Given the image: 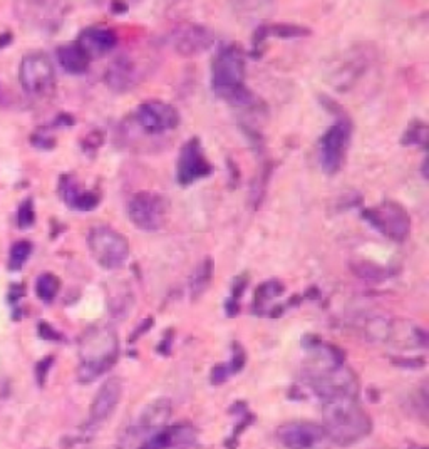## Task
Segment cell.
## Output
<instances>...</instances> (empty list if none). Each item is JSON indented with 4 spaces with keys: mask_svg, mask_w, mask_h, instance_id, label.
I'll return each instance as SVG.
<instances>
[{
    "mask_svg": "<svg viewBox=\"0 0 429 449\" xmlns=\"http://www.w3.org/2000/svg\"><path fill=\"white\" fill-rule=\"evenodd\" d=\"M245 54L238 46L218 47L211 62V89L231 106L245 108L255 102L254 93L245 86Z\"/></svg>",
    "mask_w": 429,
    "mask_h": 449,
    "instance_id": "cell-1",
    "label": "cell"
},
{
    "mask_svg": "<svg viewBox=\"0 0 429 449\" xmlns=\"http://www.w3.org/2000/svg\"><path fill=\"white\" fill-rule=\"evenodd\" d=\"M322 414L329 439L337 446H350L368 438L372 431V421L359 397H336L322 403Z\"/></svg>",
    "mask_w": 429,
    "mask_h": 449,
    "instance_id": "cell-2",
    "label": "cell"
},
{
    "mask_svg": "<svg viewBox=\"0 0 429 449\" xmlns=\"http://www.w3.org/2000/svg\"><path fill=\"white\" fill-rule=\"evenodd\" d=\"M120 359V338L111 327H93L82 337L79 345L77 381L90 384Z\"/></svg>",
    "mask_w": 429,
    "mask_h": 449,
    "instance_id": "cell-3",
    "label": "cell"
},
{
    "mask_svg": "<svg viewBox=\"0 0 429 449\" xmlns=\"http://www.w3.org/2000/svg\"><path fill=\"white\" fill-rule=\"evenodd\" d=\"M88 248L94 262L104 270H117L124 267L131 254L128 238L109 224H96L90 228Z\"/></svg>",
    "mask_w": 429,
    "mask_h": 449,
    "instance_id": "cell-4",
    "label": "cell"
},
{
    "mask_svg": "<svg viewBox=\"0 0 429 449\" xmlns=\"http://www.w3.org/2000/svg\"><path fill=\"white\" fill-rule=\"evenodd\" d=\"M170 215V200L163 193L137 191L128 202V218L137 230L160 231Z\"/></svg>",
    "mask_w": 429,
    "mask_h": 449,
    "instance_id": "cell-5",
    "label": "cell"
},
{
    "mask_svg": "<svg viewBox=\"0 0 429 449\" xmlns=\"http://www.w3.org/2000/svg\"><path fill=\"white\" fill-rule=\"evenodd\" d=\"M362 218L376 231L392 242H404L411 233V216L401 203L384 200L361 211Z\"/></svg>",
    "mask_w": 429,
    "mask_h": 449,
    "instance_id": "cell-6",
    "label": "cell"
},
{
    "mask_svg": "<svg viewBox=\"0 0 429 449\" xmlns=\"http://www.w3.org/2000/svg\"><path fill=\"white\" fill-rule=\"evenodd\" d=\"M352 137V124L344 113L337 114V121L318 140V163L322 171L337 175L344 166Z\"/></svg>",
    "mask_w": 429,
    "mask_h": 449,
    "instance_id": "cell-7",
    "label": "cell"
},
{
    "mask_svg": "<svg viewBox=\"0 0 429 449\" xmlns=\"http://www.w3.org/2000/svg\"><path fill=\"white\" fill-rule=\"evenodd\" d=\"M135 121L148 135H163L178 128L181 114L170 102L149 99L137 106Z\"/></svg>",
    "mask_w": 429,
    "mask_h": 449,
    "instance_id": "cell-8",
    "label": "cell"
},
{
    "mask_svg": "<svg viewBox=\"0 0 429 449\" xmlns=\"http://www.w3.org/2000/svg\"><path fill=\"white\" fill-rule=\"evenodd\" d=\"M277 438L287 449H325L330 446L327 431L312 421H290L277 429Z\"/></svg>",
    "mask_w": 429,
    "mask_h": 449,
    "instance_id": "cell-9",
    "label": "cell"
},
{
    "mask_svg": "<svg viewBox=\"0 0 429 449\" xmlns=\"http://www.w3.org/2000/svg\"><path fill=\"white\" fill-rule=\"evenodd\" d=\"M213 173V166L208 161L200 137H191L180 149L176 163V181L181 187H191L196 181L208 178Z\"/></svg>",
    "mask_w": 429,
    "mask_h": 449,
    "instance_id": "cell-10",
    "label": "cell"
},
{
    "mask_svg": "<svg viewBox=\"0 0 429 449\" xmlns=\"http://www.w3.org/2000/svg\"><path fill=\"white\" fill-rule=\"evenodd\" d=\"M198 439V429L191 423L166 424L148 432L133 449H193Z\"/></svg>",
    "mask_w": 429,
    "mask_h": 449,
    "instance_id": "cell-11",
    "label": "cell"
},
{
    "mask_svg": "<svg viewBox=\"0 0 429 449\" xmlns=\"http://www.w3.org/2000/svg\"><path fill=\"white\" fill-rule=\"evenodd\" d=\"M19 81L26 93H44L54 84V68L44 52H30L22 59Z\"/></svg>",
    "mask_w": 429,
    "mask_h": 449,
    "instance_id": "cell-12",
    "label": "cell"
},
{
    "mask_svg": "<svg viewBox=\"0 0 429 449\" xmlns=\"http://www.w3.org/2000/svg\"><path fill=\"white\" fill-rule=\"evenodd\" d=\"M123 396V384L116 377H111L97 389L89 409V424L90 426H99L106 419H109L116 411L117 404L121 403Z\"/></svg>",
    "mask_w": 429,
    "mask_h": 449,
    "instance_id": "cell-13",
    "label": "cell"
},
{
    "mask_svg": "<svg viewBox=\"0 0 429 449\" xmlns=\"http://www.w3.org/2000/svg\"><path fill=\"white\" fill-rule=\"evenodd\" d=\"M117 41H120V37H117L114 29L101 26H90L79 34L76 44L88 54L89 59H96L111 52L114 47L117 46Z\"/></svg>",
    "mask_w": 429,
    "mask_h": 449,
    "instance_id": "cell-14",
    "label": "cell"
},
{
    "mask_svg": "<svg viewBox=\"0 0 429 449\" xmlns=\"http://www.w3.org/2000/svg\"><path fill=\"white\" fill-rule=\"evenodd\" d=\"M59 193L64 203L70 210L77 211H93L96 210L97 204L101 203V195L97 191L81 190L79 184L70 175L61 176L59 180Z\"/></svg>",
    "mask_w": 429,
    "mask_h": 449,
    "instance_id": "cell-15",
    "label": "cell"
},
{
    "mask_svg": "<svg viewBox=\"0 0 429 449\" xmlns=\"http://www.w3.org/2000/svg\"><path fill=\"white\" fill-rule=\"evenodd\" d=\"M136 66L128 57H117L106 69L104 82L116 93H126V90L133 89L136 86Z\"/></svg>",
    "mask_w": 429,
    "mask_h": 449,
    "instance_id": "cell-16",
    "label": "cell"
},
{
    "mask_svg": "<svg viewBox=\"0 0 429 449\" xmlns=\"http://www.w3.org/2000/svg\"><path fill=\"white\" fill-rule=\"evenodd\" d=\"M211 44V34H208L200 26H187L176 34L175 47L176 50L184 57L196 56L203 52Z\"/></svg>",
    "mask_w": 429,
    "mask_h": 449,
    "instance_id": "cell-17",
    "label": "cell"
},
{
    "mask_svg": "<svg viewBox=\"0 0 429 449\" xmlns=\"http://www.w3.org/2000/svg\"><path fill=\"white\" fill-rule=\"evenodd\" d=\"M57 61L66 73L74 74V76L84 74L86 70L89 69L90 64L89 56L76 44V42H74V44H66L59 47Z\"/></svg>",
    "mask_w": 429,
    "mask_h": 449,
    "instance_id": "cell-18",
    "label": "cell"
},
{
    "mask_svg": "<svg viewBox=\"0 0 429 449\" xmlns=\"http://www.w3.org/2000/svg\"><path fill=\"white\" fill-rule=\"evenodd\" d=\"M211 278H213V260L207 257L198 263V267L193 271L190 278L191 300H198L207 292L211 283Z\"/></svg>",
    "mask_w": 429,
    "mask_h": 449,
    "instance_id": "cell-19",
    "label": "cell"
},
{
    "mask_svg": "<svg viewBox=\"0 0 429 449\" xmlns=\"http://www.w3.org/2000/svg\"><path fill=\"white\" fill-rule=\"evenodd\" d=\"M283 294V283L278 280H267L260 283L254 294V312L258 315L265 314L267 302L274 300V298L280 297Z\"/></svg>",
    "mask_w": 429,
    "mask_h": 449,
    "instance_id": "cell-20",
    "label": "cell"
},
{
    "mask_svg": "<svg viewBox=\"0 0 429 449\" xmlns=\"http://www.w3.org/2000/svg\"><path fill=\"white\" fill-rule=\"evenodd\" d=\"M59 290H61V280H59L57 275L50 274V271L39 275L37 282H35V294L42 302H53L57 297Z\"/></svg>",
    "mask_w": 429,
    "mask_h": 449,
    "instance_id": "cell-21",
    "label": "cell"
},
{
    "mask_svg": "<svg viewBox=\"0 0 429 449\" xmlns=\"http://www.w3.org/2000/svg\"><path fill=\"white\" fill-rule=\"evenodd\" d=\"M263 26H265L267 37L295 39L310 35V29L302 26H294V23H263Z\"/></svg>",
    "mask_w": 429,
    "mask_h": 449,
    "instance_id": "cell-22",
    "label": "cell"
},
{
    "mask_svg": "<svg viewBox=\"0 0 429 449\" xmlns=\"http://www.w3.org/2000/svg\"><path fill=\"white\" fill-rule=\"evenodd\" d=\"M401 144L404 146H423L428 144V126L423 121L416 120L408 126L406 133L401 137Z\"/></svg>",
    "mask_w": 429,
    "mask_h": 449,
    "instance_id": "cell-23",
    "label": "cell"
},
{
    "mask_svg": "<svg viewBox=\"0 0 429 449\" xmlns=\"http://www.w3.org/2000/svg\"><path fill=\"white\" fill-rule=\"evenodd\" d=\"M30 254H32V243H30L29 240H19V242H15L10 248L9 270L12 271L21 270L23 263L29 260Z\"/></svg>",
    "mask_w": 429,
    "mask_h": 449,
    "instance_id": "cell-24",
    "label": "cell"
},
{
    "mask_svg": "<svg viewBox=\"0 0 429 449\" xmlns=\"http://www.w3.org/2000/svg\"><path fill=\"white\" fill-rule=\"evenodd\" d=\"M352 270L356 271L357 277L361 278H368V280H384L388 277V271H385L383 267H377L374 263H368V262H359L357 265L352 267Z\"/></svg>",
    "mask_w": 429,
    "mask_h": 449,
    "instance_id": "cell-25",
    "label": "cell"
},
{
    "mask_svg": "<svg viewBox=\"0 0 429 449\" xmlns=\"http://www.w3.org/2000/svg\"><path fill=\"white\" fill-rule=\"evenodd\" d=\"M35 223V210L32 198H26L19 204L17 210V224L21 230H27Z\"/></svg>",
    "mask_w": 429,
    "mask_h": 449,
    "instance_id": "cell-26",
    "label": "cell"
},
{
    "mask_svg": "<svg viewBox=\"0 0 429 449\" xmlns=\"http://www.w3.org/2000/svg\"><path fill=\"white\" fill-rule=\"evenodd\" d=\"M245 362H247L245 349H243L238 342H233V344H231V361L227 362L231 374H237L242 371V369L245 367Z\"/></svg>",
    "mask_w": 429,
    "mask_h": 449,
    "instance_id": "cell-27",
    "label": "cell"
},
{
    "mask_svg": "<svg viewBox=\"0 0 429 449\" xmlns=\"http://www.w3.org/2000/svg\"><path fill=\"white\" fill-rule=\"evenodd\" d=\"M230 376H231V371H230V367H228V364L225 362V364H218V365H215L213 369H211L210 381H211V384L220 385V384H223V382H225Z\"/></svg>",
    "mask_w": 429,
    "mask_h": 449,
    "instance_id": "cell-28",
    "label": "cell"
},
{
    "mask_svg": "<svg viewBox=\"0 0 429 449\" xmlns=\"http://www.w3.org/2000/svg\"><path fill=\"white\" fill-rule=\"evenodd\" d=\"M102 143H104V137H102L101 133L93 131L86 136L84 141H82V148H84V151L88 153H96L97 148L102 146Z\"/></svg>",
    "mask_w": 429,
    "mask_h": 449,
    "instance_id": "cell-29",
    "label": "cell"
},
{
    "mask_svg": "<svg viewBox=\"0 0 429 449\" xmlns=\"http://www.w3.org/2000/svg\"><path fill=\"white\" fill-rule=\"evenodd\" d=\"M37 329H39V336H41V338H44V341H49V342L62 341V334L57 332V330L50 324H47V322H41Z\"/></svg>",
    "mask_w": 429,
    "mask_h": 449,
    "instance_id": "cell-30",
    "label": "cell"
},
{
    "mask_svg": "<svg viewBox=\"0 0 429 449\" xmlns=\"http://www.w3.org/2000/svg\"><path fill=\"white\" fill-rule=\"evenodd\" d=\"M30 140H32V144L35 148L44 149V151H47V149H53L54 146H56V141H54V137L47 136L46 133H42V131L35 133Z\"/></svg>",
    "mask_w": 429,
    "mask_h": 449,
    "instance_id": "cell-31",
    "label": "cell"
},
{
    "mask_svg": "<svg viewBox=\"0 0 429 449\" xmlns=\"http://www.w3.org/2000/svg\"><path fill=\"white\" fill-rule=\"evenodd\" d=\"M53 362H54V357H46V359H42L37 364V367H35V376H37L39 384H44V381H46L47 374H49V369H50V365H53Z\"/></svg>",
    "mask_w": 429,
    "mask_h": 449,
    "instance_id": "cell-32",
    "label": "cell"
},
{
    "mask_svg": "<svg viewBox=\"0 0 429 449\" xmlns=\"http://www.w3.org/2000/svg\"><path fill=\"white\" fill-rule=\"evenodd\" d=\"M153 317H149V318H144L143 322H141V325L137 327V329L135 330V332H133V336L129 337V344H133V342L137 341V338H140L141 336H143V334H146L149 332V329H151L153 327Z\"/></svg>",
    "mask_w": 429,
    "mask_h": 449,
    "instance_id": "cell-33",
    "label": "cell"
},
{
    "mask_svg": "<svg viewBox=\"0 0 429 449\" xmlns=\"http://www.w3.org/2000/svg\"><path fill=\"white\" fill-rule=\"evenodd\" d=\"M74 123H76V121H74V117L68 113H61L56 117V121H54V124L62 126V128H69V126H73Z\"/></svg>",
    "mask_w": 429,
    "mask_h": 449,
    "instance_id": "cell-34",
    "label": "cell"
},
{
    "mask_svg": "<svg viewBox=\"0 0 429 449\" xmlns=\"http://www.w3.org/2000/svg\"><path fill=\"white\" fill-rule=\"evenodd\" d=\"M171 337H173V332L170 330V332H166V337H164L163 341H161V344H160V347H158V352H161V354H170Z\"/></svg>",
    "mask_w": 429,
    "mask_h": 449,
    "instance_id": "cell-35",
    "label": "cell"
},
{
    "mask_svg": "<svg viewBox=\"0 0 429 449\" xmlns=\"http://www.w3.org/2000/svg\"><path fill=\"white\" fill-rule=\"evenodd\" d=\"M23 295V287L22 285H14L10 289V294H9V300L12 303H15Z\"/></svg>",
    "mask_w": 429,
    "mask_h": 449,
    "instance_id": "cell-36",
    "label": "cell"
},
{
    "mask_svg": "<svg viewBox=\"0 0 429 449\" xmlns=\"http://www.w3.org/2000/svg\"><path fill=\"white\" fill-rule=\"evenodd\" d=\"M111 10H113V14H116V15L126 14V12H128V3H126V2H113L111 3Z\"/></svg>",
    "mask_w": 429,
    "mask_h": 449,
    "instance_id": "cell-37",
    "label": "cell"
},
{
    "mask_svg": "<svg viewBox=\"0 0 429 449\" xmlns=\"http://www.w3.org/2000/svg\"><path fill=\"white\" fill-rule=\"evenodd\" d=\"M12 42V34L10 32H3L0 34V49L7 47Z\"/></svg>",
    "mask_w": 429,
    "mask_h": 449,
    "instance_id": "cell-38",
    "label": "cell"
}]
</instances>
